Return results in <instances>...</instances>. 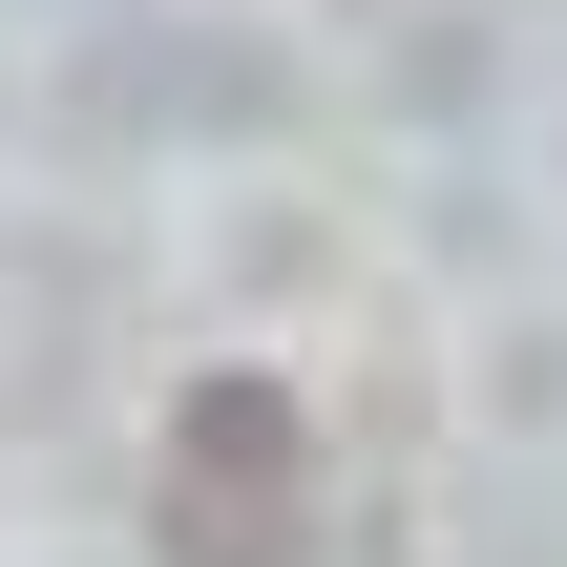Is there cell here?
Here are the masks:
<instances>
[{
    "mask_svg": "<svg viewBox=\"0 0 567 567\" xmlns=\"http://www.w3.org/2000/svg\"><path fill=\"white\" fill-rule=\"evenodd\" d=\"M147 547L168 567H316V400L295 379H189L168 463H147Z\"/></svg>",
    "mask_w": 567,
    "mask_h": 567,
    "instance_id": "6da1fadb",
    "label": "cell"
}]
</instances>
